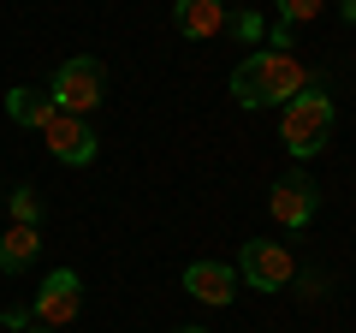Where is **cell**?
<instances>
[{"label": "cell", "instance_id": "6da1fadb", "mask_svg": "<svg viewBox=\"0 0 356 333\" xmlns=\"http://www.w3.org/2000/svg\"><path fill=\"white\" fill-rule=\"evenodd\" d=\"M309 84H315V77H309L291 54L261 48V54H250V60L232 72V102H238L243 114H255V107H285L297 90H309Z\"/></svg>", "mask_w": 356, "mask_h": 333}, {"label": "cell", "instance_id": "7a4b0ae2", "mask_svg": "<svg viewBox=\"0 0 356 333\" xmlns=\"http://www.w3.org/2000/svg\"><path fill=\"white\" fill-rule=\"evenodd\" d=\"M332 95L321 90V84H309V90H297L291 102L280 107V143L291 149V161L303 166V161H315L321 149H327V137H332Z\"/></svg>", "mask_w": 356, "mask_h": 333}, {"label": "cell", "instance_id": "3957f363", "mask_svg": "<svg viewBox=\"0 0 356 333\" xmlns=\"http://www.w3.org/2000/svg\"><path fill=\"white\" fill-rule=\"evenodd\" d=\"M48 102L60 107V114H77V119L102 114V107H107V65L95 60V54H72V60H60L54 77H48Z\"/></svg>", "mask_w": 356, "mask_h": 333}, {"label": "cell", "instance_id": "277c9868", "mask_svg": "<svg viewBox=\"0 0 356 333\" xmlns=\"http://www.w3.org/2000/svg\"><path fill=\"white\" fill-rule=\"evenodd\" d=\"M291 280H297V256L285 250L280 238H243L238 286H250V292H285Z\"/></svg>", "mask_w": 356, "mask_h": 333}, {"label": "cell", "instance_id": "5b68a950", "mask_svg": "<svg viewBox=\"0 0 356 333\" xmlns=\"http://www.w3.org/2000/svg\"><path fill=\"white\" fill-rule=\"evenodd\" d=\"M77 309H83V280H77V268H54L48 280L36 286V297H30V321L36 327H72Z\"/></svg>", "mask_w": 356, "mask_h": 333}, {"label": "cell", "instance_id": "8992f818", "mask_svg": "<svg viewBox=\"0 0 356 333\" xmlns=\"http://www.w3.org/2000/svg\"><path fill=\"white\" fill-rule=\"evenodd\" d=\"M267 215L280 220L285 232H303L309 220L321 215V185L309 179L303 166H291L285 179H273V191H267Z\"/></svg>", "mask_w": 356, "mask_h": 333}, {"label": "cell", "instance_id": "52a82bcc", "mask_svg": "<svg viewBox=\"0 0 356 333\" xmlns=\"http://www.w3.org/2000/svg\"><path fill=\"white\" fill-rule=\"evenodd\" d=\"M42 143H48V155H54V161H65V166H89V161H95V149H102L95 125L77 119V114H60V107H54V119L42 125Z\"/></svg>", "mask_w": 356, "mask_h": 333}, {"label": "cell", "instance_id": "ba28073f", "mask_svg": "<svg viewBox=\"0 0 356 333\" xmlns=\"http://www.w3.org/2000/svg\"><path fill=\"white\" fill-rule=\"evenodd\" d=\"M184 292H191L196 304H208V309H226L232 297H238V268H232V262H191V268H184Z\"/></svg>", "mask_w": 356, "mask_h": 333}, {"label": "cell", "instance_id": "9c48e42d", "mask_svg": "<svg viewBox=\"0 0 356 333\" xmlns=\"http://www.w3.org/2000/svg\"><path fill=\"white\" fill-rule=\"evenodd\" d=\"M226 18H232L226 0H178V6H172L178 36H191V42H214V36H226Z\"/></svg>", "mask_w": 356, "mask_h": 333}, {"label": "cell", "instance_id": "30bf717a", "mask_svg": "<svg viewBox=\"0 0 356 333\" xmlns=\"http://www.w3.org/2000/svg\"><path fill=\"white\" fill-rule=\"evenodd\" d=\"M42 256V232L36 226H6L0 232V274H24Z\"/></svg>", "mask_w": 356, "mask_h": 333}, {"label": "cell", "instance_id": "8fae6325", "mask_svg": "<svg viewBox=\"0 0 356 333\" xmlns=\"http://www.w3.org/2000/svg\"><path fill=\"white\" fill-rule=\"evenodd\" d=\"M6 114H13V125L42 131V125L54 119V102H48V90H24V84H18V90L6 95Z\"/></svg>", "mask_w": 356, "mask_h": 333}, {"label": "cell", "instance_id": "7c38bea8", "mask_svg": "<svg viewBox=\"0 0 356 333\" xmlns=\"http://www.w3.org/2000/svg\"><path fill=\"white\" fill-rule=\"evenodd\" d=\"M6 208H13V226H42V196H36V185L6 191Z\"/></svg>", "mask_w": 356, "mask_h": 333}, {"label": "cell", "instance_id": "4fadbf2b", "mask_svg": "<svg viewBox=\"0 0 356 333\" xmlns=\"http://www.w3.org/2000/svg\"><path fill=\"white\" fill-rule=\"evenodd\" d=\"M226 30H232L238 42H243V48H255L267 24H261V13H250V6H243V13H232V18H226Z\"/></svg>", "mask_w": 356, "mask_h": 333}, {"label": "cell", "instance_id": "5bb4252c", "mask_svg": "<svg viewBox=\"0 0 356 333\" xmlns=\"http://www.w3.org/2000/svg\"><path fill=\"white\" fill-rule=\"evenodd\" d=\"M273 6H280V24H309L327 13V0H273Z\"/></svg>", "mask_w": 356, "mask_h": 333}, {"label": "cell", "instance_id": "9a60e30c", "mask_svg": "<svg viewBox=\"0 0 356 333\" xmlns=\"http://www.w3.org/2000/svg\"><path fill=\"white\" fill-rule=\"evenodd\" d=\"M0 327H6V333H24V327H30V304H24V309H6Z\"/></svg>", "mask_w": 356, "mask_h": 333}, {"label": "cell", "instance_id": "2e32d148", "mask_svg": "<svg viewBox=\"0 0 356 333\" xmlns=\"http://www.w3.org/2000/svg\"><path fill=\"white\" fill-rule=\"evenodd\" d=\"M339 13H344V24H356V0H339Z\"/></svg>", "mask_w": 356, "mask_h": 333}, {"label": "cell", "instance_id": "e0dca14e", "mask_svg": "<svg viewBox=\"0 0 356 333\" xmlns=\"http://www.w3.org/2000/svg\"><path fill=\"white\" fill-rule=\"evenodd\" d=\"M24 333H54V327H36V321H30V327H24Z\"/></svg>", "mask_w": 356, "mask_h": 333}, {"label": "cell", "instance_id": "ac0fdd59", "mask_svg": "<svg viewBox=\"0 0 356 333\" xmlns=\"http://www.w3.org/2000/svg\"><path fill=\"white\" fill-rule=\"evenodd\" d=\"M172 333H208V327H172Z\"/></svg>", "mask_w": 356, "mask_h": 333}]
</instances>
